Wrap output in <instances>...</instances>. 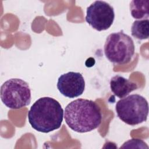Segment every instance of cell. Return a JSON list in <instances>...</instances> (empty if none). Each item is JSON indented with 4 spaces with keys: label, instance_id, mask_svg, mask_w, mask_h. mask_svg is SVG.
Wrapping results in <instances>:
<instances>
[{
    "label": "cell",
    "instance_id": "obj_6",
    "mask_svg": "<svg viewBox=\"0 0 149 149\" xmlns=\"http://www.w3.org/2000/svg\"><path fill=\"white\" fill-rule=\"evenodd\" d=\"M114 19L113 8L105 1H95L87 8L86 21L98 31L108 29Z\"/></svg>",
    "mask_w": 149,
    "mask_h": 149
},
{
    "label": "cell",
    "instance_id": "obj_1",
    "mask_svg": "<svg viewBox=\"0 0 149 149\" xmlns=\"http://www.w3.org/2000/svg\"><path fill=\"white\" fill-rule=\"evenodd\" d=\"M101 109L90 100L79 98L67 105L64 118L67 125L73 131L86 133L97 129L102 121Z\"/></svg>",
    "mask_w": 149,
    "mask_h": 149
},
{
    "label": "cell",
    "instance_id": "obj_3",
    "mask_svg": "<svg viewBox=\"0 0 149 149\" xmlns=\"http://www.w3.org/2000/svg\"><path fill=\"white\" fill-rule=\"evenodd\" d=\"M104 49L105 55L109 62L124 65L132 60L135 46L132 37L121 30L108 36Z\"/></svg>",
    "mask_w": 149,
    "mask_h": 149
},
{
    "label": "cell",
    "instance_id": "obj_9",
    "mask_svg": "<svg viewBox=\"0 0 149 149\" xmlns=\"http://www.w3.org/2000/svg\"><path fill=\"white\" fill-rule=\"evenodd\" d=\"M132 16L136 19H148L149 16L148 0H133L130 3Z\"/></svg>",
    "mask_w": 149,
    "mask_h": 149
},
{
    "label": "cell",
    "instance_id": "obj_7",
    "mask_svg": "<svg viewBox=\"0 0 149 149\" xmlns=\"http://www.w3.org/2000/svg\"><path fill=\"white\" fill-rule=\"evenodd\" d=\"M56 86L63 96L73 98L79 97L83 93L85 80L80 73L69 72L59 77Z\"/></svg>",
    "mask_w": 149,
    "mask_h": 149
},
{
    "label": "cell",
    "instance_id": "obj_5",
    "mask_svg": "<svg viewBox=\"0 0 149 149\" xmlns=\"http://www.w3.org/2000/svg\"><path fill=\"white\" fill-rule=\"evenodd\" d=\"M1 99L10 109H20L29 105L31 101V90L27 82L20 79H10L1 87Z\"/></svg>",
    "mask_w": 149,
    "mask_h": 149
},
{
    "label": "cell",
    "instance_id": "obj_4",
    "mask_svg": "<svg viewBox=\"0 0 149 149\" xmlns=\"http://www.w3.org/2000/svg\"><path fill=\"white\" fill-rule=\"evenodd\" d=\"M115 110L118 118L130 126H135L147 120L148 104L147 100L139 94H132L119 100Z\"/></svg>",
    "mask_w": 149,
    "mask_h": 149
},
{
    "label": "cell",
    "instance_id": "obj_10",
    "mask_svg": "<svg viewBox=\"0 0 149 149\" xmlns=\"http://www.w3.org/2000/svg\"><path fill=\"white\" fill-rule=\"evenodd\" d=\"M149 20L148 19L135 20L131 27L133 37L139 40H146L148 38Z\"/></svg>",
    "mask_w": 149,
    "mask_h": 149
},
{
    "label": "cell",
    "instance_id": "obj_2",
    "mask_svg": "<svg viewBox=\"0 0 149 149\" xmlns=\"http://www.w3.org/2000/svg\"><path fill=\"white\" fill-rule=\"evenodd\" d=\"M27 117L29 123L34 129L47 133L61 127L63 109L60 103L54 98L41 97L31 105Z\"/></svg>",
    "mask_w": 149,
    "mask_h": 149
},
{
    "label": "cell",
    "instance_id": "obj_8",
    "mask_svg": "<svg viewBox=\"0 0 149 149\" xmlns=\"http://www.w3.org/2000/svg\"><path fill=\"white\" fill-rule=\"evenodd\" d=\"M109 84L111 91L120 98L126 97L132 91L137 88L136 83L119 74L113 76Z\"/></svg>",
    "mask_w": 149,
    "mask_h": 149
}]
</instances>
